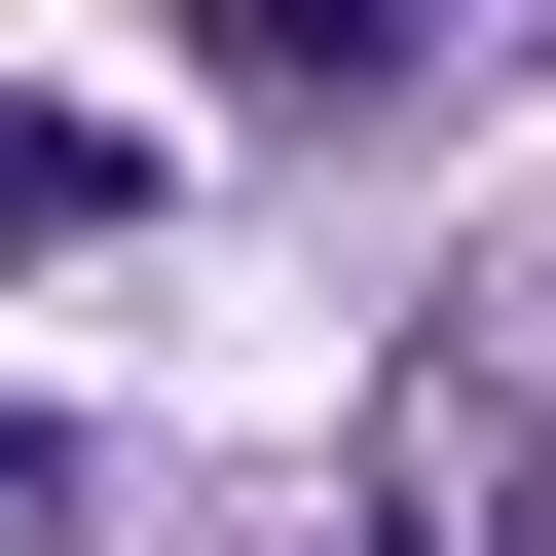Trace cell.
I'll return each mask as SVG.
<instances>
[{
	"instance_id": "cell-1",
	"label": "cell",
	"mask_w": 556,
	"mask_h": 556,
	"mask_svg": "<svg viewBox=\"0 0 556 556\" xmlns=\"http://www.w3.org/2000/svg\"><path fill=\"white\" fill-rule=\"evenodd\" d=\"M223 38H260V75H408V0H223Z\"/></svg>"
}]
</instances>
